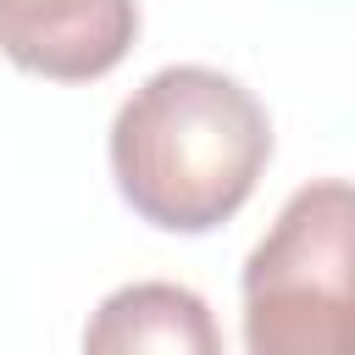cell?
<instances>
[{
	"mask_svg": "<svg viewBox=\"0 0 355 355\" xmlns=\"http://www.w3.org/2000/svg\"><path fill=\"white\" fill-rule=\"evenodd\" d=\"M272 161L266 105L227 72L183 61L150 72L111 122L122 200L166 233H211L255 194Z\"/></svg>",
	"mask_w": 355,
	"mask_h": 355,
	"instance_id": "obj_1",
	"label": "cell"
},
{
	"mask_svg": "<svg viewBox=\"0 0 355 355\" xmlns=\"http://www.w3.org/2000/svg\"><path fill=\"white\" fill-rule=\"evenodd\" d=\"M349 233L355 194L344 178L294 189L244 261V344L255 355L349 349Z\"/></svg>",
	"mask_w": 355,
	"mask_h": 355,
	"instance_id": "obj_2",
	"label": "cell"
},
{
	"mask_svg": "<svg viewBox=\"0 0 355 355\" xmlns=\"http://www.w3.org/2000/svg\"><path fill=\"white\" fill-rule=\"evenodd\" d=\"M139 33L133 0H0V55L33 78H105Z\"/></svg>",
	"mask_w": 355,
	"mask_h": 355,
	"instance_id": "obj_3",
	"label": "cell"
},
{
	"mask_svg": "<svg viewBox=\"0 0 355 355\" xmlns=\"http://www.w3.org/2000/svg\"><path fill=\"white\" fill-rule=\"evenodd\" d=\"M83 349L94 355H133V349H172V355H216L222 333L194 288L178 283H128L100 300L94 322L83 327Z\"/></svg>",
	"mask_w": 355,
	"mask_h": 355,
	"instance_id": "obj_4",
	"label": "cell"
}]
</instances>
